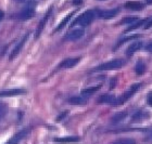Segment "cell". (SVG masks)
Instances as JSON below:
<instances>
[{"label": "cell", "instance_id": "1", "mask_svg": "<svg viewBox=\"0 0 152 144\" xmlns=\"http://www.w3.org/2000/svg\"><path fill=\"white\" fill-rule=\"evenodd\" d=\"M94 19H95V12H94L92 10H88V11L84 12L83 14H80V15L71 24V26H72V27L75 25L87 26L94 21Z\"/></svg>", "mask_w": 152, "mask_h": 144}, {"label": "cell", "instance_id": "2", "mask_svg": "<svg viewBox=\"0 0 152 144\" xmlns=\"http://www.w3.org/2000/svg\"><path fill=\"white\" fill-rule=\"evenodd\" d=\"M125 65V60L123 59H115L110 62L103 63L98 67H96L95 71H113V69H118Z\"/></svg>", "mask_w": 152, "mask_h": 144}, {"label": "cell", "instance_id": "3", "mask_svg": "<svg viewBox=\"0 0 152 144\" xmlns=\"http://www.w3.org/2000/svg\"><path fill=\"white\" fill-rule=\"evenodd\" d=\"M139 87H140V84H135V85H133L132 87H130L129 90L126 91V92L122 94V95H121L117 100L114 101L113 105H114V106H118V105H122V104H124L127 100H128V99H130V97H132V95H133V94L136 93V91L139 89Z\"/></svg>", "mask_w": 152, "mask_h": 144}, {"label": "cell", "instance_id": "4", "mask_svg": "<svg viewBox=\"0 0 152 144\" xmlns=\"http://www.w3.org/2000/svg\"><path fill=\"white\" fill-rule=\"evenodd\" d=\"M34 14H35V6H34V4H27V6L19 13L18 17H19L20 20L25 21V20L32 19L33 16H34Z\"/></svg>", "mask_w": 152, "mask_h": 144}, {"label": "cell", "instance_id": "5", "mask_svg": "<svg viewBox=\"0 0 152 144\" xmlns=\"http://www.w3.org/2000/svg\"><path fill=\"white\" fill-rule=\"evenodd\" d=\"M29 131H31V128L23 129V130H21L20 132H18V133H15V135H13L12 138L10 139L6 144H19L21 142V140H23L26 135H28Z\"/></svg>", "mask_w": 152, "mask_h": 144}, {"label": "cell", "instance_id": "6", "mask_svg": "<svg viewBox=\"0 0 152 144\" xmlns=\"http://www.w3.org/2000/svg\"><path fill=\"white\" fill-rule=\"evenodd\" d=\"M28 36H29V33H27V34L24 35L22 39H21V40L18 42V44H16L15 47H14V49L12 50V52L10 53V60H13L15 57H18V54L21 52L22 48L24 47V44H25V42H26V40H27Z\"/></svg>", "mask_w": 152, "mask_h": 144}, {"label": "cell", "instance_id": "7", "mask_svg": "<svg viewBox=\"0 0 152 144\" xmlns=\"http://www.w3.org/2000/svg\"><path fill=\"white\" fill-rule=\"evenodd\" d=\"M80 61V57H69V59H65L63 62L60 63L59 65V68L63 69V68H72L74 66H76Z\"/></svg>", "mask_w": 152, "mask_h": 144}, {"label": "cell", "instance_id": "8", "mask_svg": "<svg viewBox=\"0 0 152 144\" xmlns=\"http://www.w3.org/2000/svg\"><path fill=\"white\" fill-rule=\"evenodd\" d=\"M51 12H52V8H50V9L48 10L47 13L45 14V16L42 17V19H41V21L39 22V24H38V27H37V29H36V34H35V38H36V39H37V38L39 37V36H40L41 31H44L45 26H46V23H47L48 19L50 17Z\"/></svg>", "mask_w": 152, "mask_h": 144}, {"label": "cell", "instance_id": "9", "mask_svg": "<svg viewBox=\"0 0 152 144\" xmlns=\"http://www.w3.org/2000/svg\"><path fill=\"white\" fill-rule=\"evenodd\" d=\"M26 91L24 89H9V90L0 91V97H15L24 94Z\"/></svg>", "mask_w": 152, "mask_h": 144}, {"label": "cell", "instance_id": "10", "mask_svg": "<svg viewBox=\"0 0 152 144\" xmlns=\"http://www.w3.org/2000/svg\"><path fill=\"white\" fill-rule=\"evenodd\" d=\"M142 47H143L142 41H140V40L134 41L133 44L126 49V55L127 57H132L134 53H136L137 51H139Z\"/></svg>", "mask_w": 152, "mask_h": 144}, {"label": "cell", "instance_id": "11", "mask_svg": "<svg viewBox=\"0 0 152 144\" xmlns=\"http://www.w3.org/2000/svg\"><path fill=\"white\" fill-rule=\"evenodd\" d=\"M83 36H84V29L76 28V29H73V31H71L70 33L65 36V39H66V40L74 41V40L79 39V38H82Z\"/></svg>", "mask_w": 152, "mask_h": 144}, {"label": "cell", "instance_id": "12", "mask_svg": "<svg viewBox=\"0 0 152 144\" xmlns=\"http://www.w3.org/2000/svg\"><path fill=\"white\" fill-rule=\"evenodd\" d=\"M120 12V9L116 8V9H112V10H107V11H100L98 13L99 17H101V19H104V20H109V19H112L114 16L116 15L117 13Z\"/></svg>", "mask_w": 152, "mask_h": 144}, {"label": "cell", "instance_id": "13", "mask_svg": "<svg viewBox=\"0 0 152 144\" xmlns=\"http://www.w3.org/2000/svg\"><path fill=\"white\" fill-rule=\"evenodd\" d=\"M124 6H125L126 9L134 10V11H140V10H142L145 8V4L139 2V1H127Z\"/></svg>", "mask_w": 152, "mask_h": 144}, {"label": "cell", "instance_id": "14", "mask_svg": "<svg viewBox=\"0 0 152 144\" xmlns=\"http://www.w3.org/2000/svg\"><path fill=\"white\" fill-rule=\"evenodd\" d=\"M115 101V97L112 94H102L101 97H99L98 103L99 104H113Z\"/></svg>", "mask_w": 152, "mask_h": 144}, {"label": "cell", "instance_id": "15", "mask_svg": "<svg viewBox=\"0 0 152 144\" xmlns=\"http://www.w3.org/2000/svg\"><path fill=\"white\" fill-rule=\"evenodd\" d=\"M80 139L75 135H70V137H64V138H56L54 142L59 143H73V142H78Z\"/></svg>", "mask_w": 152, "mask_h": 144}, {"label": "cell", "instance_id": "16", "mask_svg": "<svg viewBox=\"0 0 152 144\" xmlns=\"http://www.w3.org/2000/svg\"><path fill=\"white\" fill-rule=\"evenodd\" d=\"M87 97L82 95V97H73L69 99V103L73 104V105H84L87 103Z\"/></svg>", "mask_w": 152, "mask_h": 144}, {"label": "cell", "instance_id": "17", "mask_svg": "<svg viewBox=\"0 0 152 144\" xmlns=\"http://www.w3.org/2000/svg\"><path fill=\"white\" fill-rule=\"evenodd\" d=\"M149 117V114L146 113V112H137L135 115L133 116V118H132V122H137V121H140V120H143V119H147Z\"/></svg>", "mask_w": 152, "mask_h": 144}, {"label": "cell", "instance_id": "18", "mask_svg": "<svg viewBox=\"0 0 152 144\" xmlns=\"http://www.w3.org/2000/svg\"><path fill=\"white\" fill-rule=\"evenodd\" d=\"M74 14H75V11H74V12L69 13V14H67V15L65 16V17H64V19L62 20V21H61L60 24L58 25V27H57V28H56V31H60V29L63 28L64 26H65V25H66V24H67V23L70 22V20L72 19V16H73Z\"/></svg>", "mask_w": 152, "mask_h": 144}, {"label": "cell", "instance_id": "19", "mask_svg": "<svg viewBox=\"0 0 152 144\" xmlns=\"http://www.w3.org/2000/svg\"><path fill=\"white\" fill-rule=\"evenodd\" d=\"M148 22V19H143V20H140V21H138V22H135L134 24H132V25L128 27V28L126 29V33H128V31H134V29H137V28H139L140 26H142V25H146V23Z\"/></svg>", "mask_w": 152, "mask_h": 144}, {"label": "cell", "instance_id": "20", "mask_svg": "<svg viewBox=\"0 0 152 144\" xmlns=\"http://www.w3.org/2000/svg\"><path fill=\"white\" fill-rule=\"evenodd\" d=\"M100 88H101V85L95 86V87H90V88H86V89H84V90L82 91V95H84V97L90 95V94L97 92V91H98L99 89H100Z\"/></svg>", "mask_w": 152, "mask_h": 144}, {"label": "cell", "instance_id": "21", "mask_svg": "<svg viewBox=\"0 0 152 144\" xmlns=\"http://www.w3.org/2000/svg\"><path fill=\"white\" fill-rule=\"evenodd\" d=\"M138 37H140V35H132V36H128V37H126V38H122V39H121V40L116 44V46L114 47V50H116L117 48L121 47L122 44H124L125 42H127V41L133 40V39H136V38H138Z\"/></svg>", "mask_w": 152, "mask_h": 144}, {"label": "cell", "instance_id": "22", "mask_svg": "<svg viewBox=\"0 0 152 144\" xmlns=\"http://www.w3.org/2000/svg\"><path fill=\"white\" fill-rule=\"evenodd\" d=\"M111 144H136V141L134 139L130 138H123V139H117L113 141Z\"/></svg>", "mask_w": 152, "mask_h": 144}, {"label": "cell", "instance_id": "23", "mask_svg": "<svg viewBox=\"0 0 152 144\" xmlns=\"http://www.w3.org/2000/svg\"><path fill=\"white\" fill-rule=\"evenodd\" d=\"M146 71V65H145V63L139 61V62H137L136 66H135V72H136L137 75H142L143 73Z\"/></svg>", "mask_w": 152, "mask_h": 144}, {"label": "cell", "instance_id": "24", "mask_svg": "<svg viewBox=\"0 0 152 144\" xmlns=\"http://www.w3.org/2000/svg\"><path fill=\"white\" fill-rule=\"evenodd\" d=\"M127 114L125 112H122V113H117L112 117V122L113 124H116V122H120L121 120H123L125 117H126Z\"/></svg>", "mask_w": 152, "mask_h": 144}, {"label": "cell", "instance_id": "25", "mask_svg": "<svg viewBox=\"0 0 152 144\" xmlns=\"http://www.w3.org/2000/svg\"><path fill=\"white\" fill-rule=\"evenodd\" d=\"M137 21L136 16H128V17H124L120 22V24H134Z\"/></svg>", "mask_w": 152, "mask_h": 144}, {"label": "cell", "instance_id": "26", "mask_svg": "<svg viewBox=\"0 0 152 144\" xmlns=\"http://www.w3.org/2000/svg\"><path fill=\"white\" fill-rule=\"evenodd\" d=\"M147 131H148V133L146 135V140L148 142H152V128L147 129Z\"/></svg>", "mask_w": 152, "mask_h": 144}, {"label": "cell", "instance_id": "27", "mask_svg": "<svg viewBox=\"0 0 152 144\" xmlns=\"http://www.w3.org/2000/svg\"><path fill=\"white\" fill-rule=\"evenodd\" d=\"M6 106L3 105V104H0V119L2 118L3 116H4V114H6Z\"/></svg>", "mask_w": 152, "mask_h": 144}, {"label": "cell", "instance_id": "28", "mask_svg": "<svg viewBox=\"0 0 152 144\" xmlns=\"http://www.w3.org/2000/svg\"><path fill=\"white\" fill-rule=\"evenodd\" d=\"M150 27H152V19L148 20V22H147L146 25H145V28H146V29L150 28Z\"/></svg>", "mask_w": 152, "mask_h": 144}, {"label": "cell", "instance_id": "29", "mask_svg": "<svg viewBox=\"0 0 152 144\" xmlns=\"http://www.w3.org/2000/svg\"><path fill=\"white\" fill-rule=\"evenodd\" d=\"M147 101H148V104H149L150 106H152V92L148 95V99H147Z\"/></svg>", "mask_w": 152, "mask_h": 144}, {"label": "cell", "instance_id": "30", "mask_svg": "<svg viewBox=\"0 0 152 144\" xmlns=\"http://www.w3.org/2000/svg\"><path fill=\"white\" fill-rule=\"evenodd\" d=\"M146 49H147V51H148V52H151V53H152V42H150V44L147 46Z\"/></svg>", "mask_w": 152, "mask_h": 144}, {"label": "cell", "instance_id": "31", "mask_svg": "<svg viewBox=\"0 0 152 144\" xmlns=\"http://www.w3.org/2000/svg\"><path fill=\"white\" fill-rule=\"evenodd\" d=\"M65 115H66V113H63V114H62V115H60V116H59V117H58L57 120H58V121H60L61 119H63V118H62V117H64V116H65Z\"/></svg>", "mask_w": 152, "mask_h": 144}, {"label": "cell", "instance_id": "32", "mask_svg": "<svg viewBox=\"0 0 152 144\" xmlns=\"http://www.w3.org/2000/svg\"><path fill=\"white\" fill-rule=\"evenodd\" d=\"M3 17H4V13H3V11H1V10H0V21H1Z\"/></svg>", "mask_w": 152, "mask_h": 144}, {"label": "cell", "instance_id": "33", "mask_svg": "<svg viewBox=\"0 0 152 144\" xmlns=\"http://www.w3.org/2000/svg\"><path fill=\"white\" fill-rule=\"evenodd\" d=\"M82 0H74V3H79Z\"/></svg>", "mask_w": 152, "mask_h": 144}, {"label": "cell", "instance_id": "34", "mask_svg": "<svg viewBox=\"0 0 152 144\" xmlns=\"http://www.w3.org/2000/svg\"><path fill=\"white\" fill-rule=\"evenodd\" d=\"M15 1H18V2H23V1H25V0H15Z\"/></svg>", "mask_w": 152, "mask_h": 144}, {"label": "cell", "instance_id": "35", "mask_svg": "<svg viewBox=\"0 0 152 144\" xmlns=\"http://www.w3.org/2000/svg\"><path fill=\"white\" fill-rule=\"evenodd\" d=\"M147 2H148V3H152V0H147Z\"/></svg>", "mask_w": 152, "mask_h": 144}]
</instances>
